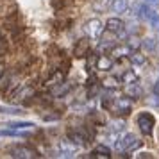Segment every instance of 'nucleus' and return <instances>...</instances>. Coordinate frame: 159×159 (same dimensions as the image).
Listing matches in <instances>:
<instances>
[{
  "mask_svg": "<svg viewBox=\"0 0 159 159\" xmlns=\"http://www.w3.org/2000/svg\"><path fill=\"white\" fill-rule=\"evenodd\" d=\"M88 52H89V45H88V39H79L77 43H75V48H73V54L80 57V56H86Z\"/></svg>",
  "mask_w": 159,
  "mask_h": 159,
  "instance_id": "nucleus-16",
  "label": "nucleus"
},
{
  "mask_svg": "<svg viewBox=\"0 0 159 159\" xmlns=\"http://www.w3.org/2000/svg\"><path fill=\"white\" fill-rule=\"evenodd\" d=\"M154 13L156 11L152 7H148L147 4H134V7H132V15L136 16V18H139V20H147V22H148V18Z\"/></svg>",
  "mask_w": 159,
  "mask_h": 159,
  "instance_id": "nucleus-8",
  "label": "nucleus"
},
{
  "mask_svg": "<svg viewBox=\"0 0 159 159\" xmlns=\"http://www.w3.org/2000/svg\"><path fill=\"white\" fill-rule=\"evenodd\" d=\"M70 139H72L75 145H79V147H86V145L91 141V134H88L86 130L80 127V129L70 130Z\"/></svg>",
  "mask_w": 159,
  "mask_h": 159,
  "instance_id": "nucleus-7",
  "label": "nucleus"
},
{
  "mask_svg": "<svg viewBox=\"0 0 159 159\" xmlns=\"http://www.w3.org/2000/svg\"><path fill=\"white\" fill-rule=\"evenodd\" d=\"M9 156L11 157H16V159H32V157H38V154L34 148L30 147H25V145H15L9 148Z\"/></svg>",
  "mask_w": 159,
  "mask_h": 159,
  "instance_id": "nucleus-5",
  "label": "nucleus"
},
{
  "mask_svg": "<svg viewBox=\"0 0 159 159\" xmlns=\"http://www.w3.org/2000/svg\"><path fill=\"white\" fill-rule=\"evenodd\" d=\"M136 123L139 130H141V134L145 136H152V132H154V127H156V116L148 113V111H143V113H139L136 116Z\"/></svg>",
  "mask_w": 159,
  "mask_h": 159,
  "instance_id": "nucleus-3",
  "label": "nucleus"
},
{
  "mask_svg": "<svg viewBox=\"0 0 159 159\" xmlns=\"http://www.w3.org/2000/svg\"><path fill=\"white\" fill-rule=\"evenodd\" d=\"M152 91L156 95H159V80H156V84H154V88H152Z\"/></svg>",
  "mask_w": 159,
  "mask_h": 159,
  "instance_id": "nucleus-26",
  "label": "nucleus"
},
{
  "mask_svg": "<svg viewBox=\"0 0 159 159\" xmlns=\"http://www.w3.org/2000/svg\"><path fill=\"white\" fill-rule=\"evenodd\" d=\"M129 57H130V63H132L134 66H141V65H145V61H147L145 56L143 54H139V52H132Z\"/></svg>",
  "mask_w": 159,
  "mask_h": 159,
  "instance_id": "nucleus-19",
  "label": "nucleus"
},
{
  "mask_svg": "<svg viewBox=\"0 0 159 159\" xmlns=\"http://www.w3.org/2000/svg\"><path fill=\"white\" fill-rule=\"evenodd\" d=\"M95 156H98V157H111V148L104 147V145H97Z\"/></svg>",
  "mask_w": 159,
  "mask_h": 159,
  "instance_id": "nucleus-21",
  "label": "nucleus"
},
{
  "mask_svg": "<svg viewBox=\"0 0 159 159\" xmlns=\"http://www.w3.org/2000/svg\"><path fill=\"white\" fill-rule=\"evenodd\" d=\"M6 125L11 127V129H32V127H34L32 122H9V123H6Z\"/></svg>",
  "mask_w": 159,
  "mask_h": 159,
  "instance_id": "nucleus-20",
  "label": "nucleus"
},
{
  "mask_svg": "<svg viewBox=\"0 0 159 159\" xmlns=\"http://www.w3.org/2000/svg\"><path fill=\"white\" fill-rule=\"evenodd\" d=\"M109 111H113L116 116H125L130 113V109H132V100H130V97H115L113 102L109 104Z\"/></svg>",
  "mask_w": 159,
  "mask_h": 159,
  "instance_id": "nucleus-2",
  "label": "nucleus"
},
{
  "mask_svg": "<svg viewBox=\"0 0 159 159\" xmlns=\"http://www.w3.org/2000/svg\"><path fill=\"white\" fill-rule=\"evenodd\" d=\"M106 30H111V32H115V34H123V30H125V22L120 20V18H109L107 23H106Z\"/></svg>",
  "mask_w": 159,
  "mask_h": 159,
  "instance_id": "nucleus-11",
  "label": "nucleus"
},
{
  "mask_svg": "<svg viewBox=\"0 0 159 159\" xmlns=\"http://www.w3.org/2000/svg\"><path fill=\"white\" fill-rule=\"evenodd\" d=\"M125 93L130 98H139V97H143V89L139 86V82H132V84H125Z\"/></svg>",
  "mask_w": 159,
  "mask_h": 159,
  "instance_id": "nucleus-15",
  "label": "nucleus"
},
{
  "mask_svg": "<svg viewBox=\"0 0 159 159\" xmlns=\"http://www.w3.org/2000/svg\"><path fill=\"white\" fill-rule=\"evenodd\" d=\"M122 82L123 84H132V82H139V77L136 75V72L132 70H127V72L122 75Z\"/></svg>",
  "mask_w": 159,
  "mask_h": 159,
  "instance_id": "nucleus-17",
  "label": "nucleus"
},
{
  "mask_svg": "<svg viewBox=\"0 0 159 159\" xmlns=\"http://www.w3.org/2000/svg\"><path fill=\"white\" fill-rule=\"evenodd\" d=\"M0 113H6V115H20L22 109H18V107H4V106H0Z\"/></svg>",
  "mask_w": 159,
  "mask_h": 159,
  "instance_id": "nucleus-23",
  "label": "nucleus"
},
{
  "mask_svg": "<svg viewBox=\"0 0 159 159\" xmlns=\"http://www.w3.org/2000/svg\"><path fill=\"white\" fill-rule=\"evenodd\" d=\"M104 25L98 18H91V20H88L84 23V34H86L89 39H95V41H98V38L102 36V32H104Z\"/></svg>",
  "mask_w": 159,
  "mask_h": 159,
  "instance_id": "nucleus-4",
  "label": "nucleus"
},
{
  "mask_svg": "<svg viewBox=\"0 0 159 159\" xmlns=\"http://www.w3.org/2000/svg\"><path fill=\"white\" fill-rule=\"evenodd\" d=\"M32 93H34V88L30 84H22L20 88H16L13 91L11 98H15V100H18V98H29V97H32Z\"/></svg>",
  "mask_w": 159,
  "mask_h": 159,
  "instance_id": "nucleus-12",
  "label": "nucleus"
},
{
  "mask_svg": "<svg viewBox=\"0 0 159 159\" xmlns=\"http://www.w3.org/2000/svg\"><path fill=\"white\" fill-rule=\"evenodd\" d=\"M157 45H159V39H157V38H145V39H143V47H145L148 52L156 50V48H157Z\"/></svg>",
  "mask_w": 159,
  "mask_h": 159,
  "instance_id": "nucleus-18",
  "label": "nucleus"
},
{
  "mask_svg": "<svg viewBox=\"0 0 159 159\" xmlns=\"http://www.w3.org/2000/svg\"><path fill=\"white\" fill-rule=\"evenodd\" d=\"M4 52H6V41H4V39L0 38V56H2Z\"/></svg>",
  "mask_w": 159,
  "mask_h": 159,
  "instance_id": "nucleus-25",
  "label": "nucleus"
},
{
  "mask_svg": "<svg viewBox=\"0 0 159 159\" xmlns=\"http://www.w3.org/2000/svg\"><path fill=\"white\" fill-rule=\"evenodd\" d=\"M2 73H4V70H2V65H0V75H2Z\"/></svg>",
  "mask_w": 159,
  "mask_h": 159,
  "instance_id": "nucleus-29",
  "label": "nucleus"
},
{
  "mask_svg": "<svg viewBox=\"0 0 159 159\" xmlns=\"http://www.w3.org/2000/svg\"><path fill=\"white\" fill-rule=\"evenodd\" d=\"M139 147H141V139H138V136L132 134V132H125V134H122V136L115 141V148L120 152L122 156H125L127 152L138 150Z\"/></svg>",
  "mask_w": 159,
  "mask_h": 159,
  "instance_id": "nucleus-1",
  "label": "nucleus"
},
{
  "mask_svg": "<svg viewBox=\"0 0 159 159\" xmlns=\"http://www.w3.org/2000/svg\"><path fill=\"white\" fill-rule=\"evenodd\" d=\"M109 54L113 56V57H127V56H130L132 54V48H130V45H115L111 50H109Z\"/></svg>",
  "mask_w": 159,
  "mask_h": 159,
  "instance_id": "nucleus-14",
  "label": "nucleus"
},
{
  "mask_svg": "<svg viewBox=\"0 0 159 159\" xmlns=\"http://www.w3.org/2000/svg\"><path fill=\"white\" fill-rule=\"evenodd\" d=\"M107 11L116 13V15H122L125 11H129V0H109Z\"/></svg>",
  "mask_w": 159,
  "mask_h": 159,
  "instance_id": "nucleus-9",
  "label": "nucleus"
},
{
  "mask_svg": "<svg viewBox=\"0 0 159 159\" xmlns=\"http://www.w3.org/2000/svg\"><path fill=\"white\" fill-rule=\"evenodd\" d=\"M77 148H79V145H75L72 139H63V141L59 143L57 156L59 157H73L75 152H77Z\"/></svg>",
  "mask_w": 159,
  "mask_h": 159,
  "instance_id": "nucleus-6",
  "label": "nucleus"
},
{
  "mask_svg": "<svg viewBox=\"0 0 159 159\" xmlns=\"http://www.w3.org/2000/svg\"><path fill=\"white\" fill-rule=\"evenodd\" d=\"M148 23H150V27L156 30V32H159V15L157 13H154V15L148 18Z\"/></svg>",
  "mask_w": 159,
  "mask_h": 159,
  "instance_id": "nucleus-22",
  "label": "nucleus"
},
{
  "mask_svg": "<svg viewBox=\"0 0 159 159\" xmlns=\"http://www.w3.org/2000/svg\"><path fill=\"white\" fill-rule=\"evenodd\" d=\"M138 157H154V156H152L150 152H141V154H139Z\"/></svg>",
  "mask_w": 159,
  "mask_h": 159,
  "instance_id": "nucleus-27",
  "label": "nucleus"
},
{
  "mask_svg": "<svg viewBox=\"0 0 159 159\" xmlns=\"http://www.w3.org/2000/svg\"><path fill=\"white\" fill-rule=\"evenodd\" d=\"M148 104L150 106H154V107H159V95H152V98H148Z\"/></svg>",
  "mask_w": 159,
  "mask_h": 159,
  "instance_id": "nucleus-24",
  "label": "nucleus"
},
{
  "mask_svg": "<svg viewBox=\"0 0 159 159\" xmlns=\"http://www.w3.org/2000/svg\"><path fill=\"white\" fill-rule=\"evenodd\" d=\"M157 2H159V0H147V4H152V6H156Z\"/></svg>",
  "mask_w": 159,
  "mask_h": 159,
  "instance_id": "nucleus-28",
  "label": "nucleus"
},
{
  "mask_svg": "<svg viewBox=\"0 0 159 159\" xmlns=\"http://www.w3.org/2000/svg\"><path fill=\"white\" fill-rule=\"evenodd\" d=\"M115 66V59L113 56H106V54H98L97 56V68L102 70V72H107Z\"/></svg>",
  "mask_w": 159,
  "mask_h": 159,
  "instance_id": "nucleus-10",
  "label": "nucleus"
},
{
  "mask_svg": "<svg viewBox=\"0 0 159 159\" xmlns=\"http://www.w3.org/2000/svg\"><path fill=\"white\" fill-rule=\"evenodd\" d=\"M123 130H125V122L123 120H116V122L109 123L107 125V136L111 138H120V134H122Z\"/></svg>",
  "mask_w": 159,
  "mask_h": 159,
  "instance_id": "nucleus-13",
  "label": "nucleus"
}]
</instances>
